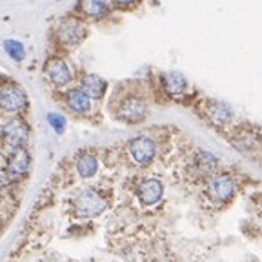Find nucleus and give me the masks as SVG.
<instances>
[{
    "label": "nucleus",
    "mask_w": 262,
    "mask_h": 262,
    "mask_svg": "<svg viewBox=\"0 0 262 262\" xmlns=\"http://www.w3.org/2000/svg\"><path fill=\"white\" fill-rule=\"evenodd\" d=\"M73 208L77 217L80 219H91L97 217L106 209V201L102 195H98L95 189H82L75 195L73 199Z\"/></svg>",
    "instance_id": "f257e3e1"
},
{
    "label": "nucleus",
    "mask_w": 262,
    "mask_h": 262,
    "mask_svg": "<svg viewBox=\"0 0 262 262\" xmlns=\"http://www.w3.org/2000/svg\"><path fill=\"white\" fill-rule=\"evenodd\" d=\"M137 193H139V199L144 206H153L162 199L164 186L157 179H146L144 182H140Z\"/></svg>",
    "instance_id": "1a4fd4ad"
},
{
    "label": "nucleus",
    "mask_w": 262,
    "mask_h": 262,
    "mask_svg": "<svg viewBox=\"0 0 262 262\" xmlns=\"http://www.w3.org/2000/svg\"><path fill=\"white\" fill-rule=\"evenodd\" d=\"M46 75L55 86H66L71 80V71L62 58H49L46 64Z\"/></svg>",
    "instance_id": "9d476101"
},
{
    "label": "nucleus",
    "mask_w": 262,
    "mask_h": 262,
    "mask_svg": "<svg viewBox=\"0 0 262 262\" xmlns=\"http://www.w3.org/2000/svg\"><path fill=\"white\" fill-rule=\"evenodd\" d=\"M235 193V182L228 175H215L208 182V195L215 202L229 201Z\"/></svg>",
    "instance_id": "6e6552de"
},
{
    "label": "nucleus",
    "mask_w": 262,
    "mask_h": 262,
    "mask_svg": "<svg viewBox=\"0 0 262 262\" xmlns=\"http://www.w3.org/2000/svg\"><path fill=\"white\" fill-rule=\"evenodd\" d=\"M117 117L124 122L137 124L146 117V102L139 97H127L117 110Z\"/></svg>",
    "instance_id": "0eeeda50"
},
{
    "label": "nucleus",
    "mask_w": 262,
    "mask_h": 262,
    "mask_svg": "<svg viewBox=\"0 0 262 262\" xmlns=\"http://www.w3.org/2000/svg\"><path fill=\"white\" fill-rule=\"evenodd\" d=\"M164 82V90L168 91L169 95L177 97V95H182L186 90V78L180 73H166L162 77Z\"/></svg>",
    "instance_id": "2eb2a0df"
},
{
    "label": "nucleus",
    "mask_w": 262,
    "mask_h": 262,
    "mask_svg": "<svg viewBox=\"0 0 262 262\" xmlns=\"http://www.w3.org/2000/svg\"><path fill=\"white\" fill-rule=\"evenodd\" d=\"M206 115H208L213 122H217V124H226L233 119L231 110L222 102H209L208 107H206Z\"/></svg>",
    "instance_id": "4468645a"
},
{
    "label": "nucleus",
    "mask_w": 262,
    "mask_h": 262,
    "mask_svg": "<svg viewBox=\"0 0 262 262\" xmlns=\"http://www.w3.org/2000/svg\"><path fill=\"white\" fill-rule=\"evenodd\" d=\"M4 51H6V53H8L9 57H11L15 62L24 60L26 49H24V46H22V42L9 38V40H6V42H4Z\"/></svg>",
    "instance_id": "a211bd4d"
},
{
    "label": "nucleus",
    "mask_w": 262,
    "mask_h": 262,
    "mask_svg": "<svg viewBox=\"0 0 262 262\" xmlns=\"http://www.w3.org/2000/svg\"><path fill=\"white\" fill-rule=\"evenodd\" d=\"M66 104L75 113H88L91 107V98L82 90H71L66 95Z\"/></svg>",
    "instance_id": "f8f14e48"
},
{
    "label": "nucleus",
    "mask_w": 262,
    "mask_h": 262,
    "mask_svg": "<svg viewBox=\"0 0 262 262\" xmlns=\"http://www.w3.org/2000/svg\"><path fill=\"white\" fill-rule=\"evenodd\" d=\"M127 149H129V155L133 157L139 166H147L151 164V160L155 159L157 146L149 137H137L127 144Z\"/></svg>",
    "instance_id": "39448f33"
},
{
    "label": "nucleus",
    "mask_w": 262,
    "mask_h": 262,
    "mask_svg": "<svg viewBox=\"0 0 262 262\" xmlns=\"http://www.w3.org/2000/svg\"><path fill=\"white\" fill-rule=\"evenodd\" d=\"M98 169V162L93 155L86 153V155H82L80 159L77 160V171L82 179H91V177L97 173Z\"/></svg>",
    "instance_id": "dca6fc26"
},
{
    "label": "nucleus",
    "mask_w": 262,
    "mask_h": 262,
    "mask_svg": "<svg viewBox=\"0 0 262 262\" xmlns=\"http://www.w3.org/2000/svg\"><path fill=\"white\" fill-rule=\"evenodd\" d=\"M29 153L24 146L22 147H16L15 151H11L8 159V166H6V177L9 180H18L29 171Z\"/></svg>",
    "instance_id": "423d86ee"
},
{
    "label": "nucleus",
    "mask_w": 262,
    "mask_h": 262,
    "mask_svg": "<svg viewBox=\"0 0 262 262\" xmlns=\"http://www.w3.org/2000/svg\"><path fill=\"white\" fill-rule=\"evenodd\" d=\"M86 37V28L80 20L77 18H66V20L60 22L57 29V38L62 46L66 48H73V46H78Z\"/></svg>",
    "instance_id": "20e7f679"
},
{
    "label": "nucleus",
    "mask_w": 262,
    "mask_h": 262,
    "mask_svg": "<svg viewBox=\"0 0 262 262\" xmlns=\"http://www.w3.org/2000/svg\"><path fill=\"white\" fill-rule=\"evenodd\" d=\"M193 164H195V168L199 169L201 173H204V175H209V173H213L215 169H217L219 160H217V157L211 155L209 151H204V149H199V151L195 153V159H193Z\"/></svg>",
    "instance_id": "ddd939ff"
},
{
    "label": "nucleus",
    "mask_w": 262,
    "mask_h": 262,
    "mask_svg": "<svg viewBox=\"0 0 262 262\" xmlns=\"http://www.w3.org/2000/svg\"><path fill=\"white\" fill-rule=\"evenodd\" d=\"M80 90L88 95L90 98H102L104 93H106V80L102 77H98V75H86V77L82 78V84H80Z\"/></svg>",
    "instance_id": "9b49d317"
},
{
    "label": "nucleus",
    "mask_w": 262,
    "mask_h": 262,
    "mask_svg": "<svg viewBox=\"0 0 262 262\" xmlns=\"http://www.w3.org/2000/svg\"><path fill=\"white\" fill-rule=\"evenodd\" d=\"M29 127L22 119H13L6 122L0 129V137H2V144L8 147L9 151H15L16 147H22L24 142L28 140Z\"/></svg>",
    "instance_id": "f03ea898"
},
{
    "label": "nucleus",
    "mask_w": 262,
    "mask_h": 262,
    "mask_svg": "<svg viewBox=\"0 0 262 262\" xmlns=\"http://www.w3.org/2000/svg\"><path fill=\"white\" fill-rule=\"evenodd\" d=\"M26 106H28V97L20 86L9 82V84H4L0 88V107L4 111L16 113V111L24 110Z\"/></svg>",
    "instance_id": "7ed1b4c3"
},
{
    "label": "nucleus",
    "mask_w": 262,
    "mask_h": 262,
    "mask_svg": "<svg viewBox=\"0 0 262 262\" xmlns=\"http://www.w3.org/2000/svg\"><path fill=\"white\" fill-rule=\"evenodd\" d=\"M115 4L117 6H120V8H127V6H133V4H137L139 0H113Z\"/></svg>",
    "instance_id": "aec40b11"
},
{
    "label": "nucleus",
    "mask_w": 262,
    "mask_h": 262,
    "mask_svg": "<svg viewBox=\"0 0 262 262\" xmlns=\"http://www.w3.org/2000/svg\"><path fill=\"white\" fill-rule=\"evenodd\" d=\"M48 122H49V126L53 127L57 133H64V129H66V119L62 117V115H58V113H49L48 115Z\"/></svg>",
    "instance_id": "6ab92c4d"
},
{
    "label": "nucleus",
    "mask_w": 262,
    "mask_h": 262,
    "mask_svg": "<svg viewBox=\"0 0 262 262\" xmlns=\"http://www.w3.org/2000/svg\"><path fill=\"white\" fill-rule=\"evenodd\" d=\"M110 8L107 0H82V11L91 18H100Z\"/></svg>",
    "instance_id": "f3484780"
}]
</instances>
